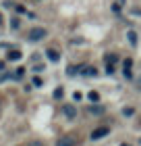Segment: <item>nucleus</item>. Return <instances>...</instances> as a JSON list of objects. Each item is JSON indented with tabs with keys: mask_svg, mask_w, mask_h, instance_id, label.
Listing matches in <instances>:
<instances>
[{
	"mask_svg": "<svg viewBox=\"0 0 141 146\" xmlns=\"http://www.w3.org/2000/svg\"><path fill=\"white\" fill-rule=\"evenodd\" d=\"M46 36H48V31H46L44 27H33V29H29L27 40L29 42H39V40H44Z\"/></svg>",
	"mask_w": 141,
	"mask_h": 146,
	"instance_id": "1",
	"label": "nucleus"
},
{
	"mask_svg": "<svg viewBox=\"0 0 141 146\" xmlns=\"http://www.w3.org/2000/svg\"><path fill=\"white\" fill-rule=\"evenodd\" d=\"M62 115L66 119H75L77 117V107H75V104H64V107H62Z\"/></svg>",
	"mask_w": 141,
	"mask_h": 146,
	"instance_id": "2",
	"label": "nucleus"
},
{
	"mask_svg": "<svg viewBox=\"0 0 141 146\" xmlns=\"http://www.w3.org/2000/svg\"><path fill=\"white\" fill-rule=\"evenodd\" d=\"M79 73H81V75H87V77H96L98 75V69L96 67H89V65H81V67H79Z\"/></svg>",
	"mask_w": 141,
	"mask_h": 146,
	"instance_id": "3",
	"label": "nucleus"
},
{
	"mask_svg": "<svg viewBox=\"0 0 141 146\" xmlns=\"http://www.w3.org/2000/svg\"><path fill=\"white\" fill-rule=\"evenodd\" d=\"M131 67H133V58H125V63H123V73H125L127 79H133V71H131Z\"/></svg>",
	"mask_w": 141,
	"mask_h": 146,
	"instance_id": "4",
	"label": "nucleus"
},
{
	"mask_svg": "<svg viewBox=\"0 0 141 146\" xmlns=\"http://www.w3.org/2000/svg\"><path fill=\"white\" fill-rule=\"evenodd\" d=\"M56 146H77V140L73 136H62V138H58Z\"/></svg>",
	"mask_w": 141,
	"mask_h": 146,
	"instance_id": "5",
	"label": "nucleus"
},
{
	"mask_svg": "<svg viewBox=\"0 0 141 146\" xmlns=\"http://www.w3.org/2000/svg\"><path fill=\"white\" fill-rule=\"evenodd\" d=\"M108 134H110V127H98V129L91 131V140H100V138H104Z\"/></svg>",
	"mask_w": 141,
	"mask_h": 146,
	"instance_id": "6",
	"label": "nucleus"
},
{
	"mask_svg": "<svg viewBox=\"0 0 141 146\" xmlns=\"http://www.w3.org/2000/svg\"><path fill=\"white\" fill-rule=\"evenodd\" d=\"M46 56H48L52 63H58V61H60V52H58V48H48V50H46Z\"/></svg>",
	"mask_w": 141,
	"mask_h": 146,
	"instance_id": "7",
	"label": "nucleus"
},
{
	"mask_svg": "<svg viewBox=\"0 0 141 146\" xmlns=\"http://www.w3.org/2000/svg\"><path fill=\"white\" fill-rule=\"evenodd\" d=\"M21 58V50L19 48H9V52H6V61H19Z\"/></svg>",
	"mask_w": 141,
	"mask_h": 146,
	"instance_id": "8",
	"label": "nucleus"
},
{
	"mask_svg": "<svg viewBox=\"0 0 141 146\" xmlns=\"http://www.w3.org/2000/svg\"><path fill=\"white\" fill-rule=\"evenodd\" d=\"M87 111H89L91 115H102V113H104V107H100V104H96V102H93V104H91V107L87 109Z\"/></svg>",
	"mask_w": 141,
	"mask_h": 146,
	"instance_id": "9",
	"label": "nucleus"
},
{
	"mask_svg": "<svg viewBox=\"0 0 141 146\" xmlns=\"http://www.w3.org/2000/svg\"><path fill=\"white\" fill-rule=\"evenodd\" d=\"M127 38H129V44H133V46H135V44H137V40H139V38H137V34H135L133 29L129 31V34H127Z\"/></svg>",
	"mask_w": 141,
	"mask_h": 146,
	"instance_id": "10",
	"label": "nucleus"
},
{
	"mask_svg": "<svg viewBox=\"0 0 141 146\" xmlns=\"http://www.w3.org/2000/svg\"><path fill=\"white\" fill-rule=\"evenodd\" d=\"M77 73H79V67H75V65L66 67V75H77Z\"/></svg>",
	"mask_w": 141,
	"mask_h": 146,
	"instance_id": "11",
	"label": "nucleus"
},
{
	"mask_svg": "<svg viewBox=\"0 0 141 146\" xmlns=\"http://www.w3.org/2000/svg\"><path fill=\"white\" fill-rule=\"evenodd\" d=\"M123 115H125V117L135 115V109H133V107H125V109H123Z\"/></svg>",
	"mask_w": 141,
	"mask_h": 146,
	"instance_id": "12",
	"label": "nucleus"
},
{
	"mask_svg": "<svg viewBox=\"0 0 141 146\" xmlns=\"http://www.w3.org/2000/svg\"><path fill=\"white\" fill-rule=\"evenodd\" d=\"M89 100H91V102H98V100H100V92H96V90L89 92Z\"/></svg>",
	"mask_w": 141,
	"mask_h": 146,
	"instance_id": "13",
	"label": "nucleus"
},
{
	"mask_svg": "<svg viewBox=\"0 0 141 146\" xmlns=\"http://www.w3.org/2000/svg\"><path fill=\"white\" fill-rule=\"evenodd\" d=\"M23 73H25V69H23V67H19V69L15 71V75H12V79H21V77H23Z\"/></svg>",
	"mask_w": 141,
	"mask_h": 146,
	"instance_id": "14",
	"label": "nucleus"
},
{
	"mask_svg": "<svg viewBox=\"0 0 141 146\" xmlns=\"http://www.w3.org/2000/svg\"><path fill=\"white\" fill-rule=\"evenodd\" d=\"M64 96V88H60V86H58V88L54 90V98H62Z\"/></svg>",
	"mask_w": 141,
	"mask_h": 146,
	"instance_id": "15",
	"label": "nucleus"
},
{
	"mask_svg": "<svg viewBox=\"0 0 141 146\" xmlns=\"http://www.w3.org/2000/svg\"><path fill=\"white\" fill-rule=\"evenodd\" d=\"M19 25H21V21H19V19L15 17V19L10 21V27H12V29H19Z\"/></svg>",
	"mask_w": 141,
	"mask_h": 146,
	"instance_id": "16",
	"label": "nucleus"
},
{
	"mask_svg": "<svg viewBox=\"0 0 141 146\" xmlns=\"http://www.w3.org/2000/svg\"><path fill=\"white\" fill-rule=\"evenodd\" d=\"M15 11H17V13H21V15H23V13H27V11H25V6H23V4H15Z\"/></svg>",
	"mask_w": 141,
	"mask_h": 146,
	"instance_id": "17",
	"label": "nucleus"
},
{
	"mask_svg": "<svg viewBox=\"0 0 141 146\" xmlns=\"http://www.w3.org/2000/svg\"><path fill=\"white\" fill-rule=\"evenodd\" d=\"M44 82H42V77H33V86H42Z\"/></svg>",
	"mask_w": 141,
	"mask_h": 146,
	"instance_id": "18",
	"label": "nucleus"
},
{
	"mask_svg": "<svg viewBox=\"0 0 141 146\" xmlns=\"http://www.w3.org/2000/svg\"><path fill=\"white\" fill-rule=\"evenodd\" d=\"M27 146H44V142H39V140H33V142H29Z\"/></svg>",
	"mask_w": 141,
	"mask_h": 146,
	"instance_id": "19",
	"label": "nucleus"
},
{
	"mask_svg": "<svg viewBox=\"0 0 141 146\" xmlns=\"http://www.w3.org/2000/svg\"><path fill=\"white\" fill-rule=\"evenodd\" d=\"M135 88H137V90H141V75L135 79Z\"/></svg>",
	"mask_w": 141,
	"mask_h": 146,
	"instance_id": "20",
	"label": "nucleus"
},
{
	"mask_svg": "<svg viewBox=\"0 0 141 146\" xmlns=\"http://www.w3.org/2000/svg\"><path fill=\"white\" fill-rule=\"evenodd\" d=\"M112 13H120V4H112Z\"/></svg>",
	"mask_w": 141,
	"mask_h": 146,
	"instance_id": "21",
	"label": "nucleus"
},
{
	"mask_svg": "<svg viewBox=\"0 0 141 146\" xmlns=\"http://www.w3.org/2000/svg\"><path fill=\"white\" fill-rule=\"evenodd\" d=\"M2 23H4V17H2V13H0V27H2Z\"/></svg>",
	"mask_w": 141,
	"mask_h": 146,
	"instance_id": "22",
	"label": "nucleus"
},
{
	"mask_svg": "<svg viewBox=\"0 0 141 146\" xmlns=\"http://www.w3.org/2000/svg\"><path fill=\"white\" fill-rule=\"evenodd\" d=\"M0 111H2V102H0Z\"/></svg>",
	"mask_w": 141,
	"mask_h": 146,
	"instance_id": "23",
	"label": "nucleus"
},
{
	"mask_svg": "<svg viewBox=\"0 0 141 146\" xmlns=\"http://www.w3.org/2000/svg\"><path fill=\"white\" fill-rule=\"evenodd\" d=\"M33 2H39V0H33Z\"/></svg>",
	"mask_w": 141,
	"mask_h": 146,
	"instance_id": "24",
	"label": "nucleus"
}]
</instances>
